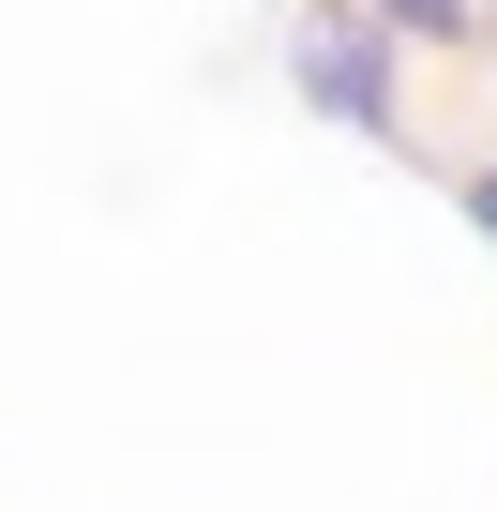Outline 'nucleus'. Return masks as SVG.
<instances>
[{"mask_svg":"<svg viewBox=\"0 0 497 512\" xmlns=\"http://www.w3.org/2000/svg\"><path fill=\"white\" fill-rule=\"evenodd\" d=\"M287 76H302V106H317V121H347V136H407V31H392V16H362V0L302 16Z\"/></svg>","mask_w":497,"mask_h":512,"instance_id":"obj_1","label":"nucleus"},{"mask_svg":"<svg viewBox=\"0 0 497 512\" xmlns=\"http://www.w3.org/2000/svg\"><path fill=\"white\" fill-rule=\"evenodd\" d=\"M362 16H392L407 46H467V31H482V0H362Z\"/></svg>","mask_w":497,"mask_h":512,"instance_id":"obj_2","label":"nucleus"},{"mask_svg":"<svg viewBox=\"0 0 497 512\" xmlns=\"http://www.w3.org/2000/svg\"><path fill=\"white\" fill-rule=\"evenodd\" d=\"M467 226H482V241H497V166H482V181H467Z\"/></svg>","mask_w":497,"mask_h":512,"instance_id":"obj_3","label":"nucleus"}]
</instances>
